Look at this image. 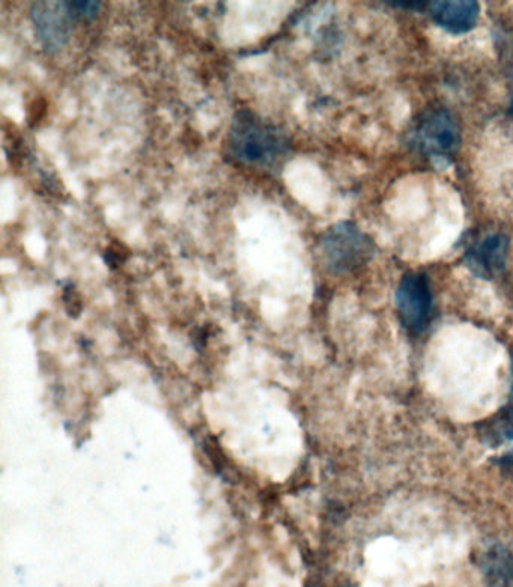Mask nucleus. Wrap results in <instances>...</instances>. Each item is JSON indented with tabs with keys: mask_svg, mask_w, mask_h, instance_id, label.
Instances as JSON below:
<instances>
[{
	"mask_svg": "<svg viewBox=\"0 0 513 587\" xmlns=\"http://www.w3.org/2000/svg\"><path fill=\"white\" fill-rule=\"evenodd\" d=\"M227 150L229 158L239 165L279 174L290 158L291 141L282 128L243 109L233 115Z\"/></svg>",
	"mask_w": 513,
	"mask_h": 587,
	"instance_id": "1",
	"label": "nucleus"
},
{
	"mask_svg": "<svg viewBox=\"0 0 513 587\" xmlns=\"http://www.w3.org/2000/svg\"><path fill=\"white\" fill-rule=\"evenodd\" d=\"M431 15L435 23L447 33L461 35L466 34L476 26L479 21V3L470 0H440L429 3Z\"/></svg>",
	"mask_w": 513,
	"mask_h": 587,
	"instance_id": "7",
	"label": "nucleus"
},
{
	"mask_svg": "<svg viewBox=\"0 0 513 587\" xmlns=\"http://www.w3.org/2000/svg\"><path fill=\"white\" fill-rule=\"evenodd\" d=\"M413 143L422 153L446 157L460 145V130L445 111L431 112L415 127Z\"/></svg>",
	"mask_w": 513,
	"mask_h": 587,
	"instance_id": "5",
	"label": "nucleus"
},
{
	"mask_svg": "<svg viewBox=\"0 0 513 587\" xmlns=\"http://www.w3.org/2000/svg\"><path fill=\"white\" fill-rule=\"evenodd\" d=\"M511 115L513 116V95H512V101H511Z\"/></svg>",
	"mask_w": 513,
	"mask_h": 587,
	"instance_id": "14",
	"label": "nucleus"
},
{
	"mask_svg": "<svg viewBox=\"0 0 513 587\" xmlns=\"http://www.w3.org/2000/svg\"><path fill=\"white\" fill-rule=\"evenodd\" d=\"M69 14L73 15L74 21H92L100 14L101 2H93V0H85V2H67Z\"/></svg>",
	"mask_w": 513,
	"mask_h": 587,
	"instance_id": "10",
	"label": "nucleus"
},
{
	"mask_svg": "<svg viewBox=\"0 0 513 587\" xmlns=\"http://www.w3.org/2000/svg\"><path fill=\"white\" fill-rule=\"evenodd\" d=\"M64 302L65 306H67L68 314L72 315V317H77V315L80 314L81 302L73 285L64 288Z\"/></svg>",
	"mask_w": 513,
	"mask_h": 587,
	"instance_id": "12",
	"label": "nucleus"
},
{
	"mask_svg": "<svg viewBox=\"0 0 513 587\" xmlns=\"http://www.w3.org/2000/svg\"><path fill=\"white\" fill-rule=\"evenodd\" d=\"M320 252L330 271L348 273L371 259L373 244L356 225L342 221L321 237Z\"/></svg>",
	"mask_w": 513,
	"mask_h": 587,
	"instance_id": "2",
	"label": "nucleus"
},
{
	"mask_svg": "<svg viewBox=\"0 0 513 587\" xmlns=\"http://www.w3.org/2000/svg\"><path fill=\"white\" fill-rule=\"evenodd\" d=\"M508 251V237L488 235L487 239L466 251L465 264L474 275L484 279H492L501 273L506 266Z\"/></svg>",
	"mask_w": 513,
	"mask_h": 587,
	"instance_id": "6",
	"label": "nucleus"
},
{
	"mask_svg": "<svg viewBox=\"0 0 513 587\" xmlns=\"http://www.w3.org/2000/svg\"><path fill=\"white\" fill-rule=\"evenodd\" d=\"M35 35L47 53L64 49L72 37L73 15L67 2H37L30 10Z\"/></svg>",
	"mask_w": 513,
	"mask_h": 587,
	"instance_id": "3",
	"label": "nucleus"
},
{
	"mask_svg": "<svg viewBox=\"0 0 513 587\" xmlns=\"http://www.w3.org/2000/svg\"><path fill=\"white\" fill-rule=\"evenodd\" d=\"M508 462H509V465H511V468L513 470V457H511V460H509Z\"/></svg>",
	"mask_w": 513,
	"mask_h": 587,
	"instance_id": "13",
	"label": "nucleus"
},
{
	"mask_svg": "<svg viewBox=\"0 0 513 587\" xmlns=\"http://www.w3.org/2000/svg\"><path fill=\"white\" fill-rule=\"evenodd\" d=\"M487 437L488 441H496L500 445L501 443L513 441V387L511 403L501 411L499 419H496L488 426Z\"/></svg>",
	"mask_w": 513,
	"mask_h": 587,
	"instance_id": "9",
	"label": "nucleus"
},
{
	"mask_svg": "<svg viewBox=\"0 0 513 587\" xmlns=\"http://www.w3.org/2000/svg\"><path fill=\"white\" fill-rule=\"evenodd\" d=\"M396 306L400 320L408 329L420 332L426 328L433 310V294L425 275L403 276L396 291Z\"/></svg>",
	"mask_w": 513,
	"mask_h": 587,
	"instance_id": "4",
	"label": "nucleus"
},
{
	"mask_svg": "<svg viewBox=\"0 0 513 587\" xmlns=\"http://www.w3.org/2000/svg\"><path fill=\"white\" fill-rule=\"evenodd\" d=\"M127 248L119 246V244H115V246L106 248V254H104V260H106L107 267L118 268L119 266H123L124 260L127 259Z\"/></svg>",
	"mask_w": 513,
	"mask_h": 587,
	"instance_id": "11",
	"label": "nucleus"
},
{
	"mask_svg": "<svg viewBox=\"0 0 513 587\" xmlns=\"http://www.w3.org/2000/svg\"><path fill=\"white\" fill-rule=\"evenodd\" d=\"M484 574L488 587H513V558L508 550L493 547L484 558Z\"/></svg>",
	"mask_w": 513,
	"mask_h": 587,
	"instance_id": "8",
	"label": "nucleus"
}]
</instances>
